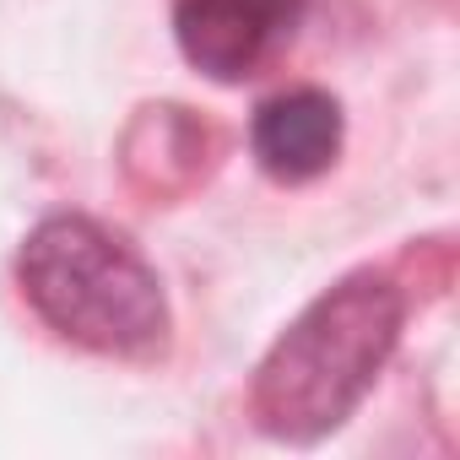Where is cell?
Returning a JSON list of instances; mask_svg holds the SVG:
<instances>
[{
  "label": "cell",
  "instance_id": "1",
  "mask_svg": "<svg viewBox=\"0 0 460 460\" xmlns=\"http://www.w3.org/2000/svg\"><path fill=\"white\" fill-rule=\"evenodd\" d=\"M401 336V293L363 271L320 293L266 352L255 374V422L271 438L309 444L347 422Z\"/></svg>",
  "mask_w": 460,
  "mask_h": 460
},
{
  "label": "cell",
  "instance_id": "2",
  "mask_svg": "<svg viewBox=\"0 0 460 460\" xmlns=\"http://www.w3.org/2000/svg\"><path fill=\"white\" fill-rule=\"evenodd\" d=\"M22 293L76 347L146 358L168 336L157 271L93 217H49L22 250Z\"/></svg>",
  "mask_w": 460,
  "mask_h": 460
},
{
  "label": "cell",
  "instance_id": "3",
  "mask_svg": "<svg viewBox=\"0 0 460 460\" xmlns=\"http://www.w3.org/2000/svg\"><path fill=\"white\" fill-rule=\"evenodd\" d=\"M298 0H179L173 33L195 71L211 82H244L293 33Z\"/></svg>",
  "mask_w": 460,
  "mask_h": 460
},
{
  "label": "cell",
  "instance_id": "4",
  "mask_svg": "<svg viewBox=\"0 0 460 460\" xmlns=\"http://www.w3.org/2000/svg\"><path fill=\"white\" fill-rule=\"evenodd\" d=\"M341 152V103L320 87L277 93L255 114V157L271 179L304 184L325 173Z\"/></svg>",
  "mask_w": 460,
  "mask_h": 460
}]
</instances>
